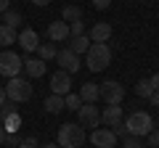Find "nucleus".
Returning <instances> with one entry per match:
<instances>
[{
    "label": "nucleus",
    "instance_id": "nucleus-33",
    "mask_svg": "<svg viewBox=\"0 0 159 148\" xmlns=\"http://www.w3.org/2000/svg\"><path fill=\"white\" fill-rule=\"evenodd\" d=\"M109 6H111V0H93V8H98V11H106Z\"/></svg>",
    "mask_w": 159,
    "mask_h": 148
},
{
    "label": "nucleus",
    "instance_id": "nucleus-10",
    "mask_svg": "<svg viewBox=\"0 0 159 148\" xmlns=\"http://www.w3.org/2000/svg\"><path fill=\"white\" fill-rule=\"evenodd\" d=\"M51 93L53 95H66V93H72V74L61 72V69L56 74H51Z\"/></svg>",
    "mask_w": 159,
    "mask_h": 148
},
{
    "label": "nucleus",
    "instance_id": "nucleus-27",
    "mask_svg": "<svg viewBox=\"0 0 159 148\" xmlns=\"http://www.w3.org/2000/svg\"><path fill=\"white\" fill-rule=\"evenodd\" d=\"M21 140H24V137L19 135V132H6V146H8V148H13V146H21Z\"/></svg>",
    "mask_w": 159,
    "mask_h": 148
},
{
    "label": "nucleus",
    "instance_id": "nucleus-8",
    "mask_svg": "<svg viewBox=\"0 0 159 148\" xmlns=\"http://www.w3.org/2000/svg\"><path fill=\"white\" fill-rule=\"evenodd\" d=\"M56 63L61 66V72H66V74H74V72H80V66H82V61H80V56H74L69 48H61V50L56 53Z\"/></svg>",
    "mask_w": 159,
    "mask_h": 148
},
{
    "label": "nucleus",
    "instance_id": "nucleus-14",
    "mask_svg": "<svg viewBox=\"0 0 159 148\" xmlns=\"http://www.w3.org/2000/svg\"><path fill=\"white\" fill-rule=\"evenodd\" d=\"M45 61L43 58H24V72H27V77H32V80H40L43 74H45Z\"/></svg>",
    "mask_w": 159,
    "mask_h": 148
},
{
    "label": "nucleus",
    "instance_id": "nucleus-9",
    "mask_svg": "<svg viewBox=\"0 0 159 148\" xmlns=\"http://www.w3.org/2000/svg\"><path fill=\"white\" fill-rule=\"evenodd\" d=\"M90 143L96 148H114L117 146V135L111 132V127H98L90 132Z\"/></svg>",
    "mask_w": 159,
    "mask_h": 148
},
{
    "label": "nucleus",
    "instance_id": "nucleus-34",
    "mask_svg": "<svg viewBox=\"0 0 159 148\" xmlns=\"http://www.w3.org/2000/svg\"><path fill=\"white\" fill-rule=\"evenodd\" d=\"M151 80V87H154V93H159V72L154 74V77H148Z\"/></svg>",
    "mask_w": 159,
    "mask_h": 148
},
{
    "label": "nucleus",
    "instance_id": "nucleus-23",
    "mask_svg": "<svg viewBox=\"0 0 159 148\" xmlns=\"http://www.w3.org/2000/svg\"><path fill=\"white\" fill-rule=\"evenodd\" d=\"M19 127H21V114H8L6 119H3V130L6 132H19Z\"/></svg>",
    "mask_w": 159,
    "mask_h": 148
},
{
    "label": "nucleus",
    "instance_id": "nucleus-36",
    "mask_svg": "<svg viewBox=\"0 0 159 148\" xmlns=\"http://www.w3.org/2000/svg\"><path fill=\"white\" fill-rule=\"evenodd\" d=\"M29 3H34V6H40V8H45V6H51V0H29Z\"/></svg>",
    "mask_w": 159,
    "mask_h": 148
},
{
    "label": "nucleus",
    "instance_id": "nucleus-15",
    "mask_svg": "<svg viewBox=\"0 0 159 148\" xmlns=\"http://www.w3.org/2000/svg\"><path fill=\"white\" fill-rule=\"evenodd\" d=\"M101 122L106 127H114L117 122H125V119H122V106H106L101 111Z\"/></svg>",
    "mask_w": 159,
    "mask_h": 148
},
{
    "label": "nucleus",
    "instance_id": "nucleus-1",
    "mask_svg": "<svg viewBox=\"0 0 159 148\" xmlns=\"http://www.w3.org/2000/svg\"><path fill=\"white\" fill-rule=\"evenodd\" d=\"M85 143V127L77 124V122H66V124L58 127L56 135V146L58 148H80Z\"/></svg>",
    "mask_w": 159,
    "mask_h": 148
},
{
    "label": "nucleus",
    "instance_id": "nucleus-25",
    "mask_svg": "<svg viewBox=\"0 0 159 148\" xmlns=\"http://www.w3.org/2000/svg\"><path fill=\"white\" fill-rule=\"evenodd\" d=\"M80 106H82V98H80L77 93H66V95H64V108H69V111H77Z\"/></svg>",
    "mask_w": 159,
    "mask_h": 148
},
{
    "label": "nucleus",
    "instance_id": "nucleus-38",
    "mask_svg": "<svg viewBox=\"0 0 159 148\" xmlns=\"http://www.w3.org/2000/svg\"><path fill=\"white\" fill-rule=\"evenodd\" d=\"M151 103H154V106H159V93H151Z\"/></svg>",
    "mask_w": 159,
    "mask_h": 148
},
{
    "label": "nucleus",
    "instance_id": "nucleus-11",
    "mask_svg": "<svg viewBox=\"0 0 159 148\" xmlns=\"http://www.w3.org/2000/svg\"><path fill=\"white\" fill-rule=\"evenodd\" d=\"M16 42L24 48V53H34V50H37V45H40V37H37V32H34V29L27 27V29H21V32H19Z\"/></svg>",
    "mask_w": 159,
    "mask_h": 148
},
{
    "label": "nucleus",
    "instance_id": "nucleus-13",
    "mask_svg": "<svg viewBox=\"0 0 159 148\" xmlns=\"http://www.w3.org/2000/svg\"><path fill=\"white\" fill-rule=\"evenodd\" d=\"M111 40V24L98 21L90 27V42H109Z\"/></svg>",
    "mask_w": 159,
    "mask_h": 148
},
{
    "label": "nucleus",
    "instance_id": "nucleus-40",
    "mask_svg": "<svg viewBox=\"0 0 159 148\" xmlns=\"http://www.w3.org/2000/svg\"><path fill=\"white\" fill-rule=\"evenodd\" d=\"M40 148H58L56 143H45V146H40Z\"/></svg>",
    "mask_w": 159,
    "mask_h": 148
},
{
    "label": "nucleus",
    "instance_id": "nucleus-22",
    "mask_svg": "<svg viewBox=\"0 0 159 148\" xmlns=\"http://www.w3.org/2000/svg\"><path fill=\"white\" fill-rule=\"evenodd\" d=\"M21 21H24L21 13L13 11V8H8V11L3 13V24H6V27H11V29H19V27H21Z\"/></svg>",
    "mask_w": 159,
    "mask_h": 148
},
{
    "label": "nucleus",
    "instance_id": "nucleus-30",
    "mask_svg": "<svg viewBox=\"0 0 159 148\" xmlns=\"http://www.w3.org/2000/svg\"><path fill=\"white\" fill-rule=\"evenodd\" d=\"M111 132L117 135V140H119V137L125 140V137H127V127H125V122H117V124L111 127Z\"/></svg>",
    "mask_w": 159,
    "mask_h": 148
},
{
    "label": "nucleus",
    "instance_id": "nucleus-31",
    "mask_svg": "<svg viewBox=\"0 0 159 148\" xmlns=\"http://www.w3.org/2000/svg\"><path fill=\"white\" fill-rule=\"evenodd\" d=\"M19 148H40V143H37V137H34V135H27Z\"/></svg>",
    "mask_w": 159,
    "mask_h": 148
},
{
    "label": "nucleus",
    "instance_id": "nucleus-7",
    "mask_svg": "<svg viewBox=\"0 0 159 148\" xmlns=\"http://www.w3.org/2000/svg\"><path fill=\"white\" fill-rule=\"evenodd\" d=\"M77 124H82V127H98V124H101V111H98V106H93V103H82V106L77 108Z\"/></svg>",
    "mask_w": 159,
    "mask_h": 148
},
{
    "label": "nucleus",
    "instance_id": "nucleus-39",
    "mask_svg": "<svg viewBox=\"0 0 159 148\" xmlns=\"http://www.w3.org/2000/svg\"><path fill=\"white\" fill-rule=\"evenodd\" d=\"M0 143H6V130H3V124H0Z\"/></svg>",
    "mask_w": 159,
    "mask_h": 148
},
{
    "label": "nucleus",
    "instance_id": "nucleus-32",
    "mask_svg": "<svg viewBox=\"0 0 159 148\" xmlns=\"http://www.w3.org/2000/svg\"><path fill=\"white\" fill-rule=\"evenodd\" d=\"M146 137H148V146H151V148H159V130H157V127H154Z\"/></svg>",
    "mask_w": 159,
    "mask_h": 148
},
{
    "label": "nucleus",
    "instance_id": "nucleus-12",
    "mask_svg": "<svg viewBox=\"0 0 159 148\" xmlns=\"http://www.w3.org/2000/svg\"><path fill=\"white\" fill-rule=\"evenodd\" d=\"M48 37H51V42L69 40V24L66 21H51L48 24Z\"/></svg>",
    "mask_w": 159,
    "mask_h": 148
},
{
    "label": "nucleus",
    "instance_id": "nucleus-26",
    "mask_svg": "<svg viewBox=\"0 0 159 148\" xmlns=\"http://www.w3.org/2000/svg\"><path fill=\"white\" fill-rule=\"evenodd\" d=\"M80 34H85V21L69 24V37H80Z\"/></svg>",
    "mask_w": 159,
    "mask_h": 148
},
{
    "label": "nucleus",
    "instance_id": "nucleus-21",
    "mask_svg": "<svg viewBox=\"0 0 159 148\" xmlns=\"http://www.w3.org/2000/svg\"><path fill=\"white\" fill-rule=\"evenodd\" d=\"M45 111L48 114H58V111H64V95H48L45 98Z\"/></svg>",
    "mask_w": 159,
    "mask_h": 148
},
{
    "label": "nucleus",
    "instance_id": "nucleus-3",
    "mask_svg": "<svg viewBox=\"0 0 159 148\" xmlns=\"http://www.w3.org/2000/svg\"><path fill=\"white\" fill-rule=\"evenodd\" d=\"M125 127H127V135L146 137L148 132L154 130V119H151V114H146V111H133V114L125 119Z\"/></svg>",
    "mask_w": 159,
    "mask_h": 148
},
{
    "label": "nucleus",
    "instance_id": "nucleus-20",
    "mask_svg": "<svg viewBox=\"0 0 159 148\" xmlns=\"http://www.w3.org/2000/svg\"><path fill=\"white\" fill-rule=\"evenodd\" d=\"M16 37H19V32H16V29L6 27V24H0V48L13 45V42H16Z\"/></svg>",
    "mask_w": 159,
    "mask_h": 148
},
{
    "label": "nucleus",
    "instance_id": "nucleus-18",
    "mask_svg": "<svg viewBox=\"0 0 159 148\" xmlns=\"http://www.w3.org/2000/svg\"><path fill=\"white\" fill-rule=\"evenodd\" d=\"M56 53H58V48H56V42H40L37 45V58H43V61H56Z\"/></svg>",
    "mask_w": 159,
    "mask_h": 148
},
{
    "label": "nucleus",
    "instance_id": "nucleus-35",
    "mask_svg": "<svg viewBox=\"0 0 159 148\" xmlns=\"http://www.w3.org/2000/svg\"><path fill=\"white\" fill-rule=\"evenodd\" d=\"M6 101H8V98H6V87H3V85H0V108H3V106H6Z\"/></svg>",
    "mask_w": 159,
    "mask_h": 148
},
{
    "label": "nucleus",
    "instance_id": "nucleus-2",
    "mask_svg": "<svg viewBox=\"0 0 159 148\" xmlns=\"http://www.w3.org/2000/svg\"><path fill=\"white\" fill-rule=\"evenodd\" d=\"M109 63H111V48L106 42H93L85 50V66L90 72H103Z\"/></svg>",
    "mask_w": 159,
    "mask_h": 148
},
{
    "label": "nucleus",
    "instance_id": "nucleus-5",
    "mask_svg": "<svg viewBox=\"0 0 159 148\" xmlns=\"http://www.w3.org/2000/svg\"><path fill=\"white\" fill-rule=\"evenodd\" d=\"M6 98L13 103H24L32 98V85H29L27 80H21V77H13V80L6 82Z\"/></svg>",
    "mask_w": 159,
    "mask_h": 148
},
{
    "label": "nucleus",
    "instance_id": "nucleus-29",
    "mask_svg": "<svg viewBox=\"0 0 159 148\" xmlns=\"http://www.w3.org/2000/svg\"><path fill=\"white\" fill-rule=\"evenodd\" d=\"M16 111H19V108H16V103H13V101H6V106L0 108V119H6L8 114H16Z\"/></svg>",
    "mask_w": 159,
    "mask_h": 148
},
{
    "label": "nucleus",
    "instance_id": "nucleus-24",
    "mask_svg": "<svg viewBox=\"0 0 159 148\" xmlns=\"http://www.w3.org/2000/svg\"><path fill=\"white\" fill-rule=\"evenodd\" d=\"M135 93H138L141 98H151V93H154L151 80H148V77H146V80H138V82H135Z\"/></svg>",
    "mask_w": 159,
    "mask_h": 148
},
{
    "label": "nucleus",
    "instance_id": "nucleus-17",
    "mask_svg": "<svg viewBox=\"0 0 159 148\" xmlns=\"http://www.w3.org/2000/svg\"><path fill=\"white\" fill-rule=\"evenodd\" d=\"M88 48H90V37H88V34H80V37H69V50H72L74 56L85 53Z\"/></svg>",
    "mask_w": 159,
    "mask_h": 148
},
{
    "label": "nucleus",
    "instance_id": "nucleus-28",
    "mask_svg": "<svg viewBox=\"0 0 159 148\" xmlns=\"http://www.w3.org/2000/svg\"><path fill=\"white\" fill-rule=\"evenodd\" d=\"M122 148H143V143H141V137H133V135H127L125 140H122Z\"/></svg>",
    "mask_w": 159,
    "mask_h": 148
},
{
    "label": "nucleus",
    "instance_id": "nucleus-16",
    "mask_svg": "<svg viewBox=\"0 0 159 148\" xmlns=\"http://www.w3.org/2000/svg\"><path fill=\"white\" fill-rule=\"evenodd\" d=\"M80 98H82V103H96L98 101V85L96 82H85V85H80Z\"/></svg>",
    "mask_w": 159,
    "mask_h": 148
},
{
    "label": "nucleus",
    "instance_id": "nucleus-19",
    "mask_svg": "<svg viewBox=\"0 0 159 148\" xmlns=\"http://www.w3.org/2000/svg\"><path fill=\"white\" fill-rule=\"evenodd\" d=\"M61 21H66V24L82 21V8H80V6H64V11H61Z\"/></svg>",
    "mask_w": 159,
    "mask_h": 148
},
{
    "label": "nucleus",
    "instance_id": "nucleus-4",
    "mask_svg": "<svg viewBox=\"0 0 159 148\" xmlns=\"http://www.w3.org/2000/svg\"><path fill=\"white\" fill-rule=\"evenodd\" d=\"M24 72V58L13 50H0V74L6 80H13Z\"/></svg>",
    "mask_w": 159,
    "mask_h": 148
},
{
    "label": "nucleus",
    "instance_id": "nucleus-37",
    "mask_svg": "<svg viewBox=\"0 0 159 148\" xmlns=\"http://www.w3.org/2000/svg\"><path fill=\"white\" fill-rule=\"evenodd\" d=\"M8 6H11V0H0V13H6Z\"/></svg>",
    "mask_w": 159,
    "mask_h": 148
},
{
    "label": "nucleus",
    "instance_id": "nucleus-6",
    "mask_svg": "<svg viewBox=\"0 0 159 148\" xmlns=\"http://www.w3.org/2000/svg\"><path fill=\"white\" fill-rule=\"evenodd\" d=\"M98 98H101L106 106H119V103L125 101V87L119 85L114 80H106L98 85Z\"/></svg>",
    "mask_w": 159,
    "mask_h": 148
}]
</instances>
